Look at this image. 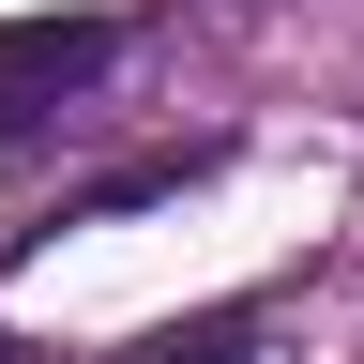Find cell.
<instances>
[{"label":"cell","instance_id":"obj_3","mask_svg":"<svg viewBox=\"0 0 364 364\" xmlns=\"http://www.w3.org/2000/svg\"><path fill=\"white\" fill-rule=\"evenodd\" d=\"M0 364H16V349H0Z\"/></svg>","mask_w":364,"mask_h":364},{"label":"cell","instance_id":"obj_2","mask_svg":"<svg viewBox=\"0 0 364 364\" xmlns=\"http://www.w3.org/2000/svg\"><path fill=\"white\" fill-rule=\"evenodd\" d=\"M136 364H258V334H243V304H213V318H167Z\"/></svg>","mask_w":364,"mask_h":364},{"label":"cell","instance_id":"obj_1","mask_svg":"<svg viewBox=\"0 0 364 364\" xmlns=\"http://www.w3.org/2000/svg\"><path fill=\"white\" fill-rule=\"evenodd\" d=\"M107 61H122V31H107V16H0V152H16L46 107H76Z\"/></svg>","mask_w":364,"mask_h":364}]
</instances>
